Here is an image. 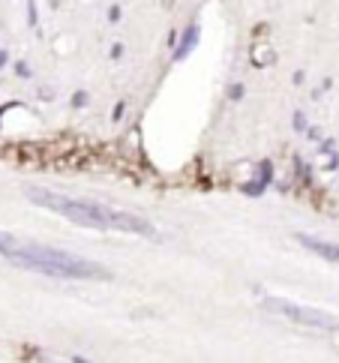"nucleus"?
I'll list each match as a JSON object with an SVG mask.
<instances>
[{
  "mask_svg": "<svg viewBox=\"0 0 339 363\" xmlns=\"http://www.w3.org/2000/svg\"><path fill=\"white\" fill-rule=\"evenodd\" d=\"M28 198L39 208L61 213L63 219L76 222V226L85 228H102V231H127V234H156V228L147 219L135 217V213L109 208V204H99V201H85V198H69L61 192H52V189L43 186H30Z\"/></svg>",
  "mask_w": 339,
  "mask_h": 363,
  "instance_id": "nucleus-2",
  "label": "nucleus"
},
{
  "mask_svg": "<svg viewBox=\"0 0 339 363\" xmlns=\"http://www.w3.org/2000/svg\"><path fill=\"white\" fill-rule=\"evenodd\" d=\"M300 243L312 250L316 255L327 261H339V243H330V241H321V237H309V234H300Z\"/></svg>",
  "mask_w": 339,
  "mask_h": 363,
  "instance_id": "nucleus-4",
  "label": "nucleus"
},
{
  "mask_svg": "<svg viewBox=\"0 0 339 363\" xmlns=\"http://www.w3.org/2000/svg\"><path fill=\"white\" fill-rule=\"evenodd\" d=\"M0 255L12 261L15 267L36 270L57 279H109V270L99 267L96 261H87L81 255H72L57 246H45L36 241H21V237L0 231Z\"/></svg>",
  "mask_w": 339,
  "mask_h": 363,
  "instance_id": "nucleus-1",
  "label": "nucleus"
},
{
  "mask_svg": "<svg viewBox=\"0 0 339 363\" xmlns=\"http://www.w3.org/2000/svg\"><path fill=\"white\" fill-rule=\"evenodd\" d=\"M264 309L276 312V316H283L288 321H297V324H303V327L339 330V316H333V312H325V309H316V307H303V303L285 300V297H264Z\"/></svg>",
  "mask_w": 339,
  "mask_h": 363,
  "instance_id": "nucleus-3",
  "label": "nucleus"
},
{
  "mask_svg": "<svg viewBox=\"0 0 339 363\" xmlns=\"http://www.w3.org/2000/svg\"><path fill=\"white\" fill-rule=\"evenodd\" d=\"M72 363H90L87 358H72Z\"/></svg>",
  "mask_w": 339,
  "mask_h": 363,
  "instance_id": "nucleus-5",
  "label": "nucleus"
}]
</instances>
